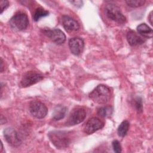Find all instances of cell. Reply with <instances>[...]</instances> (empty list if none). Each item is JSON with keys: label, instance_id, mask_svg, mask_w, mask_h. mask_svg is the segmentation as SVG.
<instances>
[{"label": "cell", "instance_id": "1", "mask_svg": "<svg viewBox=\"0 0 153 153\" xmlns=\"http://www.w3.org/2000/svg\"><path fill=\"white\" fill-rule=\"evenodd\" d=\"M89 97L94 103L105 104L111 97V90L107 86L100 84L97 85L89 94Z\"/></svg>", "mask_w": 153, "mask_h": 153}, {"label": "cell", "instance_id": "2", "mask_svg": "<svg viewBox=\"0 0 153 153\" xmlns=\"http://www.w3.org/2000/svg\"><path fill=\"white\" fill-rule=\"evenodd\" d=\"M48 137L51 143L60 149L66 148L70 144V137L68 134L63 131H51L48 134Z\"/></svg>", "mask_w": 153, "mask_h": 153}, {"label": "cell", "instance_id": "3", "mask_svg": "<svg viewBox=\"0 0 153 153\" xmlns=\"http://www.w3.org/2000/svg\"><path fill=\"white\" fill-rule=\"evenodd\" d=\"M29 25V20L26 13L19 12L14 15L10 20L11 27L15 30L21 31L25 29Z\"/></svg>", "mask_w": 153, "mask_h": 153}, {"label": "cell", "instance_id": "4", "mask_svg": "<svg viewBox=\"0 0 153 153\" xmlns=\"http://www.w3.org/2000/svg\"><path fill=\"white\" fill-rule=\"evenodd\" d=\"M105 11L107 17L118 23H124L126 22V18L121 11L119 7L114 4H108L106 5Z\"/></svg>", "mask_w": 153, "mask_h": 153}, {"label": "cell", "instance_id": "5", "mask_svg": "<svg viewBox=\"0 0 153 153\" xmlns=\"http://www.w3.org/2000/svg\"><path fill=\"white\" fill-rule=\"evenodd\" d=\"M29 110L31 115L38 119L44 118L48 112L46 106L39 101H32L29 103Z\"/></svg>", "mask_w": 153, "mask_h": 153}, {"label": "cell", "instance_id": "6", "mask_svg": "<svg viewBox=\"0 0 153 153\" xmlns=\"http://www.w3.org/2000/svg\"><path fill=\"white\" fill-rule=\"evenodd\" d=\"M42 79L43 76L41 74L33 71H29L22 76L20 85L22 87H27L39 82Z\"/></svg>", "mask_w": 153, "mask_h": 153}, {"label": "cell", "instance_id": "7", "mask_svg": "<svg viewBox=\"0 0 153 153\" xmlns=\"http://www.w3.org/2000/svg\"><path fill=\"white\" fill-rule=\"evenodd\" d=\"M43 32L53 42L57 45H62L66 40L65 33L59 29L47 28L43 30Z\"/></svg>", "mask_w": 153, "mask_h": 153}, {"label": "cell", "instance_id": "8", "mask_svg": "<svg viewBox=\"0 0 153 153\" xmlns=\"http://www.w3.org/2000/svg\"><path fill=\"white\" fill-rule=\"evenodd\" d=\"M86 117L85 110L80 107L74 108L71 112L68 118L67 124L70 126H74L81 123Z\"/></svg>", "mask_w": 153, "mask_h": 153}, {"label": "cell", "instance_id": "9", "mask_svg": "<svg viewBox=\"0 0 153 153\" xmlns=\"http://www.w3.org/2000/svg\"><path fill=\"white\" fill-rule=\"evenodd\" d=\"M103 126L104 123L99 118L93 117L90 118L84 124V131L85 133L90 134L102 128Z\"/></svg>", "mask_w": 153, "mask_h": 153}, {"label": "cell", "instance_id": "10", "mask_svg": "<svg viewBox=\"0 0 153 153\" xmlns=\"http://www.w3.org/2000/svg\"><path fill=\"white\" fill-rule=\"evenodd\" d=\"M4 136L7 142L13 146L18 147L22 143L16 131L13 128H6L4 130Z\"/></svg>", "mask_w": 153, "mask_h": 153}, {"label": "cell", "instance_id": "11", "mask_svg": "<svg viewBox=\"0 0 153 153\" xmlns=\"http://www.w3.org/2000/svg\"><path fill=\"white\" fill-rule=\"evenodd\" d=\"M68 44L71 52L74 55H79L84 49V41L79 37H74L71 38Z\"/></svg>", "mask_w": 153, "mask_h": 153}, {"label": "cell", "instance_id": "12", "mask_svg": "<svg viewBox=\"0 0 153 153\" xmlns=\"http://www.w3.org/2000/svg\"><path fill=\"white\" fill-rule=\"evenodd\" d=\"M62 25L64 29L68 32L77 31L79 28L78 23L68 16H63L62 17Z\"/></svg>", "mask_w": 153, "mask_h": 153}, {"label": "cell", "instance_id": "13", "mask_svg": "<svg viewBox=\"0 0 153 153\" xmlns=\"http://www.w3.org/2000/svg\"><path fill=\"white\" fill-rule=\"evenodd\" d=\"M127 39L128 44L131 46H137L142 44L145 42V39L140 36L139 34L136 33L134 31L130 30L127 32Z\"/></svg>", "mask_w": 153, "mask_h": 153}, {"label": "cell", "instance_id": "14", "mask_svg": "<svg viewBox=\"0 0 153 153\" xmlns=\"http://www.w3.org/2000/svg\"><path fill=\"white\" fill-rule=\"evenodd\" d=\"M67 108L62 105H56L53 111L52 117L54 120L59 121L63 119L66 113Z\"/></svg>", "mask_w": 153, "mask_h": 153}, {"label": "cell", "instance_id": "15", "mask_svg": "<svg viewBox=\"0 0 153 153\" xmlns=\"http://www.w3.org/2000/svg\"><path fill=\"white\" fill-rule=\"evenodd\" d=\"M137 30L143 37L151 38L152 36V29L145 23H141L137 26Z\"/></svg>", "mask_w": 153, "mask_h": 153}, {"label": "cell", "instance_id": "16", "mask_svg": "<svg viewBox=\"0 0 153 153\" xmlns=\"http://www.w3.org/2000/svg\"><path fill=\"white\" fill-rule=\"evenodd\" d=\"M130 127V123L127 120L123 121L118 126L117 133L119 136L124 137L125 136L129 129Z\"/></svg>", "mask_w": 153, "mask_h": 153}, {"label": "cell", "instance_id": "17", "mask_svg": "<svg viewBox=\"0 0 153 153\" xmlns=\"http://www.w3.org/2000/svg\"><path fill=\"white\" fill-rule=\"evenodd\" d=\"M49 13L48 11L45 10V9L41 8V7H39L37 8L33 15V19L34 20V21L37 22L41 18L47 16L48 15Z\"/></svg>", "mask_w": 153, "mask_h": 153}, {"label": "cell", "instance_id": "18", "mask_svg": "<svg viewBox=\"0 0 153 153\" xmlns=\"http://www.w3.org/2000/svg\"><path fill=\"white\" fill-rule=\"evenodd\" d=\"M113 112V108L110 106H106L101 107L97 111V114L102 117H107L112 115Z\"/></svg>", "mask_w": 153, "mask_h": 153}, {"label": "cell", "instance_id": "19", "mask_svg": "<svg viewBox=\"0 0 153 153\" xmlns=\"http://www.w3.org/2000/svg\"><path fill=\"white\" fill-rule=\"evenodd\" d=\"M145 1L143 0H128L126 1V3L130 7L137 8L144 5Z\"/></svg>", "mask_w": 153, "mask_h": 153}, {"label": "cell", "instance_id": "20", "mask_svg": "<svg viewBox=\"0 0 153 153\" xmlns=\"http://www.w3.org/2000/svg\"><path fill=\"white\" fill-rule=\"evenodd\" d=\"M134 106L139 113L142 112L143 106H142V101L141 98L137 97L134 99Z\"/></svg>", "mask_w": 153, "mask_h": 153}, {"label": "cell", "instance_id": "21", "mask_svg": "<svg viewBox=\"0 0 153 153\" xmlns=\"http://www.w3.org/2000/svg\"><path fill=\"white\" fill-rule=\"evenodd\" d=\"M112 148L114 149V151L115 152L119 153L121 152V146L120 145V143L119 141L115 140L112 142Z\"/></svg>", "mask_w": 153, "mask_h": 153}, {"label": "cell", "instance_id": "22", "mask_svg": "<svg viewBox=\"0 0 153 153\" xmlns=\"http://www.w3.org/2000/svg\"><path fill=\"white\" fill-rule=\"evenodd\" d=\"M0 6H1V14L2 13V12L8 7L9 6V2L8 1H1L0 2Z\"/></svg>", "mask_w": 153, "mask_h": 153}, {"label": "cell", "instance_id": "23", "mask_svg": "<svg viewBox=\"0 0 153 153\" xmlns=\"http://www.w3.org/2000/svg\"><path fill=\"white\" fill-rule=\"evenodd\" d=\"M70 2L76 7H79V6L80 7L82 4V2L81 1H70Z\"/></svg>", "mask_w": 153, "mask_h": 153}, {"label": "cell", "instance_id": "24", "mask_svg": "<svg viewBox=\"0 0 153 153\" xmlns=\"http://www.w3.org/2000/svg\"><path fill=\"white\" fill-rule=\"evenodd\" d=\"M152 11H151L149 14V16H148V20L151 25H152Z\"/></svg>", "mask_w": 153, "mask_h": 153}, {"label": "cell", "instance_id": "25", "mask_svg": "<svg viewBox=\"0 0 153 153\" xmlns=\"http://www.w3.org/2000/svg\"><path fill=\"white\" fill-rule=\"evenodd\" d=\"M3 60L2 59H1V71L2 72L3 71Z\"/></svg>", "mask_w": 153, "mask_h": 153}, {"label": "cell", "instance_id": "26", "mask_svg": "<svg viewBox=\"0 0 153 153\" xmlns=\"http://www.w3.org/2000/svg\"><path fill=\"white\" fill-rule=\"evenodd\" d=\"M2 148H3V146H2V143L1 142V151L2 150Z\"/></svg>", "mask_w": 153, "mask_h": 153}]
</instances>
